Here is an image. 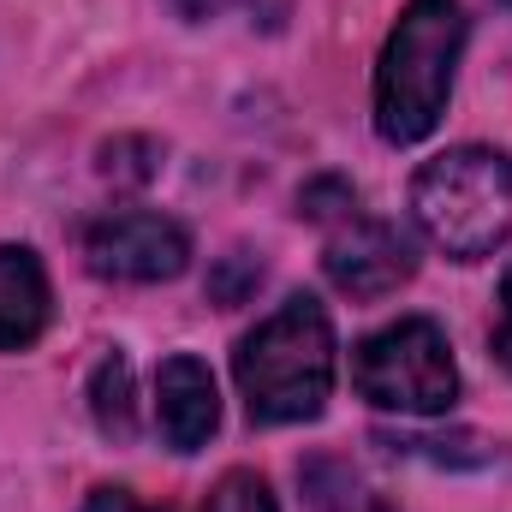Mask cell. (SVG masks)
Wrapping results in <instances>:
<instances>
[{
  "mask_svg": "<svg viewBox=\"0 0 512 512\" xmlns=\"http://www.w3.org/2000/svg\"><path fill=\"white\" fill-rule=\"evenodd\" d=\"M233 376H239L251 423L322 417V405L334 393V322H328V310L310 292L286 298L268 322H256V334L239 340Z\"/></svg>",
  "mask_w": 512,
  "mask_h": 512,
  "instance_id": "cell-1",
  "label": "cell"
},
{
  "mask_svg": "<svg viewBox=\"0 0 512 512\" xmlns=\"http://www.w3.org/2000/svg\"><path fill=\"white\" fill-rule=\"evenodd\" d=\"M459 48H465L459 0H411L399 12L376 66V131L387 143H423L441 126Z\"/></svg>",
  "mask_w": 512,
  "mask_h": 512,
  "instance_id": "cell-2",
  "label": "cell"
},
{
  "mask_svg": "<svg viewBox=\"0 0 512 512\" xmlns=\"http://www.w3.org/2000/svg\"><path fill=\"white\" fill-rule=\"evenodd\" d=\"M417 227L459 262L495 256L512 239V161L501 149L465 143L417 167L411 179Z\"/></svg>",
  "mask_w": 512,
  "mask_h": 512,
  "instance_id": "cell-3",
  "label": "cell"
},
{
  "mask_svg": "<svg viewBox=\"0 0 512 512\" xmlns=\"http://www.w3.org/2000/svg\"><path fill=\"white\" fill-rule=\"evenodd\" d=\"M352 387L376 411L405 417H441L459 399V370L447 352V334L429 316H399L393 328L370 334L352 352Z\"/></svg>",
  "mask_w": 512,
  "mask_h": 512,
  "instance_id": "cell-4",
  "label": "cell"
},
{
  "mask_svg": "<svg viewBox=\"0 0 512 512\" xmlns=\"http://www.w3.org/2000/svg\"><path fill=\"white\" fill-rule=\"evenodd\" d=\"M84 256L102 280H131V286H155V280H173L185 274L191 262V239L179 221L167 215H149V209H120V215H102L90 233H84Z\"/></svg>",
  "mask_w": 512,
  "mask_h": 512,
  "instance_id": "cell-5",
  "label": "cell"
},
{
  "mask_svg": "<svg viewBox=\"0 0 512 512\" xmlns=\"http://www.w3.org/2000/svg\"><path fill=\"white\" fill-rule=\"evenodd\" d=\"M417 274V251L399 227L387 221H340V233L328 239V280L352 298H387L393 286H405Z\"/></svg>",
  "mask_w": 512,
  "mask_h": 512,
  "instance_id": "cell-6",
  "label": "cell"
},
{
  "mask_svg": "<svg viewBox=\"0 0 512 512\" xmlns=\"http://www.w3.org/2000/svg\"><path fill=\"white\" fill-rule=\"evenodd\" d=\"M155 417H161V435L173 453H197L221 423V393H215L209 364H197L185 352L167 358L155 376Z\"/></svg>",
  "mask_w": 512,
  "mask_h": 512,
  "instance_id": "cell-7",
  "label": "cell"
},
{
  "mask_svg": "<svg viewBox=\"0 0 512 512\" xmlns=\"http://www.w3.org/2000/svg\"><path fill=\"white\" fill-rule=\"evenodd\" d=\"M48 310H54V298H48V274H42L36 251L0 245V352L36 346L48 328Z\"/></svg>",
  "mask_w": 512,
  "mask_h": 512,
  "instance_id": "cell-8",
  "label": "cell"
},
{
  "mask_svg": "<svg viewBox=\"0 0 512 512\" xmlns=\"http://www.w3.org/2000/svg\"><path fill=\"white\" fill-rule=\"evenodd\" d=\"M90 411H96L102 435H114V441H131V435H137V411H131V364H126V352H108V358L96 364V376H90Z\"/></svg>",
  "mask_w": 512,
  "mask_h": 512,
  "instance_id": "cell-9",
  "label": "cell"
},
{
  "mask_svg": "<svg viewBox=\"0 0 512 512\" xmlns=\"http://www.w3.org/2000/svg\"><path fill=\"white\" fill-rule=\"evenodd\" d=\"M203 512H280V507H274V495H268V483L256 471H227L209 489V507Z\"/></svg>",
  "mask_w": 512,
  "mask_h": 512,
  "instance_id": "cell-10",
  "label": "cell"
},
{
  "mask_svg": "<svg viewBox=\"0 0 512 512\" xmlns=\"http://www.w3.org/2000/svg\"><path fill=\"white\" fill-rule=\"evenodd\" d=\"M495 352H501V364L512 370V268H507V280H501V322H495Z\"/></svg>",
  "mask_w": 512,
  "mask_h": 512,
  "instance_id": "cell-11",
  "label": "cell"
},
{
  "mask_svg": "<svg viewBox=\"0 0 512 512\" xmlns=\"http://www.w3.org/2000/svg\"><path fill=\"white\" fill-rule=\"evenodd\" d=\"M84 512H155V507H143V501H131L126 489H96V495L84 501Z\"/></svg>",
  "mask_w": 512,
  "mask_h": 512,
  "instance_id": "cell-12",
  "label": "cell"
},
{
  "mask_svg": "<svg viewBox=\"0 0 512 512\" xmlns=\"http://www.w3.org/2000/svg\"><path fill=\"white\" fill-rule=\"evenodd\" d=\"M167 6H173L179 18H191V24H203V18H221V12H227L233 0H167Z\"/></svg>",
  "mask_w": 512,
  "mask_h": 512,
  "instance_id": "cell-13",
  "label": "cell"
}]
</instances>
